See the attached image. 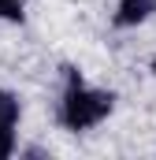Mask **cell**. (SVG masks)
Returning <instances> with one entry per match:
<instances>
[{
	"label": "cell",
	"mask_w": 156,
	"mask_h": 160,
	"mask_svg": "<svg viewBox=\"0 0 156 160\" xmlns=\"http://www.w3.org/2000/svg\"><path fill=\"white\" fill-rule=\"evenodd\" d=\"M112 108H115V93L112 89H97V86H89V82L82 78L78 71L67 67L63 93H60V123L67 130H75V134L93 130V127H100L112 116Z\"/></svg>",
	"instance_id": "6da1fadb"
},
{
	"label": "cell",
	"mask_w": 156,
	"mask_h": 160,
	"mask_svg": "<svg viewBox=\"0 0 156 160\" xmlns=\"http://www.w3.org/2000/svg\"><path fill=\"white\" fill-rule=\"evenodd\" d=\"M15 127H19V101L0 86V160L15 153Z\"/></svg>",
	"instance_id": "7a4b0ae2"
},
{
	"label": "cell",
	"mask_w": 156,
	"mask_h": 160,
	"mask_svg": "<svg viewBox=\"0 0 156 160\" xmlns=\"http://www.w3.org/2000/svg\"><path fill=\"white\" fill-rule=\"evenodd\" d=\"M153 15H156V0H115V15H112V22H115L119 30H130V26L149 22Z\"/></svg>",
	"instance_id": "3957f363"
},
{
	"label": "cell",
	"mask_w": 156,
	"mask_h": 160,
	"mask_svg": "<svg viewBox=\"0 0 156 160\" xmlns=\"http://www.w3.org/2000/svg\"><path fill=\"white\" fill-rule=\"evenodd\" d=\"M22 15H26V0H0V19L22 22Z\"/></svg>",
	"instance_id": "277c9868"
},
{
	"label": "cell",
	"mask_w": 156,
	"mask_h": 160,
	"mask_svg": "<svg viewBox=\"0 0 156 160\" xmlns=\"http://www.w3.org/2000/svg\"><path fill=\"white\" fill-rule=\"evenodd\" d=\"M153 75H156V60H153Z\"/></svg>",
	"instance_id": "5b68a950"
}]
</instances>
